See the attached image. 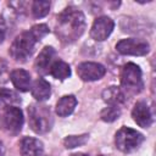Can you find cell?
Returning a JSON list of instances; mask_svg holds the SVG:
<instances>
[{
  "mask_svg": "<svg viewBox=\"0 0 156 156\" xmlns=\"http://www.w3.org/2000/svg\"><path fill=\"white\" fill-rule=\"evenodd\" d=\"M85 29V17L76 6L66 7L58 16L56 22V35L63 43L77 40Z\"/></svg>",
  "mask_w": 156,
  "mask_h": 156,
  "instance_id": "cell-1",
  "label": "cell"
},
{
  "mask_svg": "<svg viewBox=\"0 0 156 156\" xmlns=\"http://www.w3.org/2000/svg\"><path fill=\"white\" fill-rule=\"evenodd\" d=\"M144 88L141 69L138 65L133 62H128L123 66L121 71V90L127 95L139 94Z\"/></svg>",
  "mask_w": 156,
  "mask_h": 156,
  "instance_id": "cell-2",
  "label": "cell"
},
{
  "mask_svg": "<svg viewBox=\"0 0 156 156\" xmlns=\"http://www.w3.org/2000/svg\"><path fill=\"white\" fill-rule=\"evenodd\" d=\"M28 117L29 127L38 134L48 133L54 123L51 111L46 105L32 104L28 107Z\"/></svg>",
  "mask_w": 156,
  "mask_h": 156,
  "instance_id": "cell-3",
  "label": "cell"
},
{
  "mask_svg": "<svg viewBox=\"0 0 156 156\" xmlns=\"http://www.w3.org/2000/svg\"><path fill=\"white\" fill-rule=\"evenodd\" d=\"M35 39L30 34V32H23L20 35L16 37L13 40L11 48H10V55L11 57L17 62H26L34 51Z\"/></svg>",
  "mask_w": 156,
  "mask_h": 156,
  "instance_id": "cell-4",
  "label": "cell"
},
{
  "mask_svg": "<svg viewBox=\"0 0 156 156\" xmlns=\"http://www.w3.org/2000/svg\"><path fill=\"white\" fill-rule=\"evenodd\" d=\"M144 141V135L129 127H122L115 135L116 147L122 152H132L136 150Z\"/></svg>",
  "mask_w": 156,
  "mask_h": 156,
  "instance_id": "cell-5",
  "label": "cell"
},
{
  "mask_svg": "<svg viewBox=\"0 0 156 156\" xmlns=\"http://www.w3.org/2000/svg\"><path fill=\"white\" fill-rule=\"evenodd\" d=\"M116 50L122 55L144 56L150 51V45L144 39L127 38L122 39L116 44Z\"/></svg>",
  "mask_w": 156,
  "mask_h": 156,
  "instance_id": "cell-6",
  "label": "cell"
},
{
  "mask_svg": "<svg viewBox=\"0 0 156 156\" xmlns=\"http://www.w3.org/2000/svg\"><path fill=\"white\" fill-rule=\"evenodd\" d=\"M106 73V68L98 62H82L77 67V74L84 82L101 79Z\"/></svg>",
  "mask_w": 156,
  "mask_h": 156,
  "instance_id": "cell-7",
  "label": "cell"
},
{
  "mask_svg": "<svg viewBox=\"0 0 156 156\" xmlns=\"http://www.w3.org/2000/svg\"><path fill=\"white\" fill-rule=\"evenodd\" d=\"M113 27H115V23L110 17H107V16L98 17L91 26L90 35L94 40L102 41L108 38V35L113 30Z\"/></svg>",
  "mask_w": 156,
  "mask_h": 156,
  "instance_id": "cell-8",
  "label": "cell"
},
{
  "mask_svg": "<svg viewBox=\"0 0 156 156\" xmlns=\"http://www.w3.org/2000/svg\"><path fill=\"white\" fill-rule=\"evenodd\" d=\"M4 126L10 133L18 134L22 129V126H23L22 111L16 106L6 107L5 113H4Z\"/></svg>",
  "mask_w": 156,
  "mask_h": 156,
  "instance_id": "cell-9",
  "label": "cell"
},
{
  "mask_svg": "<svg viewBox=\"0 0 156 156\" xmlns=\"http://www.w3.org/2000/svg\"><path fill=\"white\" fill-rule=\"evenodd\" d=\"M132 117L135 121V123L143 128H149L152 123V116L150 112V108L146 102L138 101L132 111Z\"/></svg>",
  "mask_w": 156,
  "mask_h": 156,
  "instance_id": "cell-10",
  "label": "cell"
},
{
  "mask_svg": "<svg viewBox=\"0 0 156 156\" xmlns=\"http://www.w3.org/2000/svg\"><path fill=\"white\" fill-rule=\"evenodd\" d=\"M54 56H55L54 48H51V46L43 48V50L39 52V55L34 62L35 71L40 74H46L50 71V67H51L52 61H54Z\"/></svg>",
  "mask_w": 156,
  "mask_h": 156,
  "instance_id": "cell-11",
  "label": "cell"
},
{
  "mask_svg": "<svg viewBox=\"0 0 156 156\" xmlns=\"http://www.w3.org/2000/svg\"><path fill=\"white\" fill-rule=\"evenodd\" d=\"M21 156H40L43 152V143L39 139L26 136L21 140Z\"/></svg>",
  "mask_w": 156,
  "mask_h": 156,
  "instance_id": "cell-12",
  "label": "cell"
},
{
  "mask_svg": "<svg viewBox=\"0 0 156 156\" xmlns=\"http://www.w3.org/2000/svg\"><path fill=\"white\" fill-rule=\"evenodd\" d=\"M10 79L15 88L20 91H28L30 89V74L26 69H15L10 74Z\"/></svg>",
  "mask_w": 156,
  "mask_h": 156,
  "instance_id": "cell-13",
  "label": "cell"
},
{
  "mask_svg": "<svg viewBox=\"0 0 156 156\" xmlns=\"http://www.w3.org/2000/svg\"><path fill=\"white\" fill-rule=\"evenodd\" d=\"M51 87L44 78H38L32 85V95L38 101H45L50 98Z\"/></svg>",
  "mask_w": 156,
  "mask_h": 156,
  "instance_id": "cell-14",
  "label": "cell"
},
{
  "mask_svg": "<svg viewBox=\"0 0 156 156\" xmlns=\"http://www.w3.org/2000/svg\"><path fill=\"white\" fill-rule=\"evenodd\" d=\"M76 106H77V99L73 95H65L56 104V113L60 117H67L74 111Z\"/></svg>",
  "mask_w": 156,
  "mask_h": 156,
  "instance_id": "cell-15",
  "label": "cell"
},
{
  "mask_svg": "<svg viewBox=\"0 0 156 156\" xmlns=\"http://www.w3.org/2000/svg\"><path fill=\"white\" fill-rule=\"evenodd\" d=\"M102 99L108 105H119L126 101V95L118 87H110L102 91Z\"/></svg>",
  "mask_w": 156,
  "mask_h": 156,
  "instance_id": "cell-16",
  "label": "cell"
},
{
  "mask_svg": "<svg viewBox=\"0 0 156 156\" xmlns=\"http://www.w3.org/2000/svg\"><path fill=\"white\" fill-rule=\"evenodd\" d=\"M50 74L56 78V79H60V80H63L66 78H68L71 76V68H69V65L66 63L65 61H61V60H57L55 62H52L51 67H50Z\"/></svg>",
  "mask_w": 156,
  "mask_h": 156,
  "instance_id": "cell-17",
  "label": "cell"
},
{
  "mask_svg": "<svg viewBox=\"0 0 156 156\" xmlns=\"http://www.w3.org/2000/svg\"><path fill=\"white\" fill-rule=\"evenodd\" d=\"M17 104H21V99L13 90L0 88V107L6 108Z\"/></svg>",
  "mask_w": 156,
  "mask_h": 156,
  "instance_id": "cell-18",
  "label": "cell"
},
{
  "mask_svg": "<svg viewBox=\"0 0 156 156\" xmlns=\"http://www.w3.org/2000/svg\"><path fill=\"white\" fill-rule=\"evenodd\" d=\"M121 116V108L117 105H108L100 112V118L105 122H113Z\"/></svg>",
  "mask_w": 156,
  "mask_h": 156,
  "instance_id": "cell-19",
  "label": "cell"
},
{
  "mask_svg": "<svg viewBox=\"0 0 156 156\" xmlns=\"http://www.w3.org/2000/svg\"><path fill=\"white\" fill-rule=\"evenodd\" d=\"M50 11V1H33L32 4V13L35 18H41L46 16Z\"/></svg>",
  "mask_w": 156,
  "mask_h": 156,
  "instance_id": "cell-20",
  "label": "cell"
},
{
  "mask_svg": "<svg viewBox=\"0 0 156 156\" xmlns=\"http://www.w3.org/2000/svg\"><path fill=\"white\" fill-rule=\"evenodd\" d=\"M89 135L88 134H82V135H68L63 140V144L67 149H73V147H77V146H80V145H84L88 140Z\"/></svg>",
  "mask_w": 156,
  "mask_h": 156,
  "instance_id": "cell-21",
  "label": "cell"
},
{
  "mask_svg": "<svg viewBox=\"0 0 156 156\" xmlns=\"http://www.w3.org/2000/svg\"><path fill=\"white\" fill-rule=\"evenodd\" d=\"M29 32L33 35V38L35 39V41H39V40H41V38H44L49 33V27L46 24H35L30 28Z\"/></svg>",
  "mask_w": 156,
  "mask_h": 156,
  "instance_id": "cell-22",
  "label": "cell"
},
{
  "mask_svg": "<svg viewBox=\"0 0 156 156\" xmlns=\"http://www.w3.org/2000/svg\"><path fill=\"white\" fill-rule=\"evenodd\" d=\"M7 77H9V74H7V66H6V63L2 60H0V83L6 82Z\"/></svg>",
  "mask_w": 156,
  "mask_h": 156,
  "instance_id": "cell-23",
  "label": "cell"
},
{
  "mask_svg": "<svg viewBox=\"0 0 156 156\" xmlns=\"http://www.w3.org/2000/svg\"><path fill=\"white\" fill-rule=\"evenodd\" d=\"M0 156H4V147H2V143L0 141Z\"/></svg>",
  "mask_w": 156,
  "mask_h": 156,
  "instance_id": "cell-24",
  "label": "cell"
},
{
  "mask_svg": "<svg viewBox=\"0 0 156 156\" xmlns=\"http://www.w3.org/2000/svg\"><path fill=\"white\" fill-rule=\"evenodd\" d=\"M71 156H88V155H85V154H82V152H78V154H72Z\"/></svg>",
  "mask_w": 156,
  "mask_h": 156,
  "instance_id": "cell-25",
  "label": "cell"
},
{
  "mask_svg": "<svg viewBox=\"0 0 156 156\" xmlns=\"http://www.w3.org/2000/svg\"><path fill=\"white\" fill-rule=\"evenodd\" d=\"M2 39H4V32H2V30H0V43L2 41Z\"/></svg>",
  "mask_w": 156,
  "mask_h": 156,
  "instance_id": "cell-26",
  "label": "cell"
},
{
  "mask_svg": "<svg viewBox=\"0 0 156 156\" xmlns=\"http://www.w3.org/2000/svg\"><path fill=\"white\" fill-rule=\"evenodd\" d=\"M99 156H102V155H99Z\"/></svg>",
  "mask_w": 156,
  "mask_h": 156,
  "instance_id": "cell-27",
  "label": "cell"
}]
</instances>
